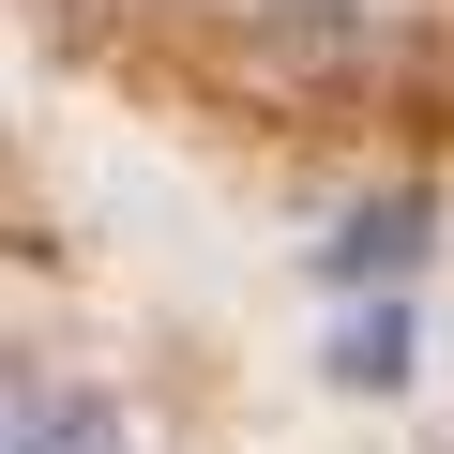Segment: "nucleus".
<instances>
[{
    "label": "nucleus",
    "instance_id": "obj_1",
    "mask_svg": "<svg viewBox=\"0 0 454 454\" xmlns=\"http://www.w3.org/2000/svg\"><path fill=\"white\" fill-rule=\"evenodd\" d=\"M424 243H439V182H379V197H348L333 212V243H318V288H379V303H409V273H424Z\"/></svg>",
    "mask_w": 454,
    "mask_h": 454
},
{
    "label": "nucleus",
    "instance_id": "obj_3",
    "mask_svg": "<svg viewBox=\"0 0 454 454\" xmlns=\"http://www.w3.org/2000/svg\"><path fill=\"white\" fill-rule=\"evenodd\" d=\"M333 379H348V394H394V379H409V303H364V318L333 333Z\"/></svg>",
    "mask_w": 454,
    "mask_h": 454
},
{
    "label": "nucleus",
    "instance_id": "obj_2",
    "mask_svg": "<svg viewBox=\"0 0 454 454\" xmlns=\"http://www.w3.org/2000/svg\"><path fill=\"white\" fill-rule=\"evenodd\" d=\"M0 439H16V454H152V424H137L106 379H76V364H16Z\"/></svg>",
    "mask_w": 454,
    "mask_h": 454
}]
</instances>
